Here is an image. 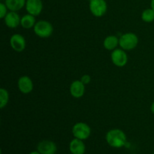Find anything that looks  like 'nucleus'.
<instances>
[{
    "instance_id": "0eeeda50",
    "label": "nucleus",
    "mask_w": 154,
    "mask_h": 154,
    "mask_svg": "<svg viewBox=\"0 0 154 154\" xmlns=\"http://www.w3.org/2000/svg\"><path fill=\"white\" fill-rule=\"evenodd\" d=\"M9 42L11 48L17 53L23 52L25 50L26 45L25 38L20 34H14L10 38Z\"/></svg>"
},
{
    "instance_id": "6ab92c4d",
    "label": "nucleus",
    "mask_w": 154,
    "mask_h": 154,
    "mask_svg": "<svg viewBox=\"0 0 154 154\" xmlns=\"http://www.w3.org/2000/svg\"><path fill=\"white\" fill-rule=\"evenodd\" d=\"M8 8L5 3H0V18L1 19H4L5 17L8 14Z\"/></svg>"
},
{
    "instance_id": "ddd939ff",
    "label": "nucleus",
    "mask_w": 154,
    "mask_h": 154,
    "mask_svg": "<svg viewBox=\"0 0 154 154\" xmlns=\"http://www.w3.org/2000/svg\"><path fill=\"white\" fill-rule=\"evenodd\" d=\"M69 151L72 154H84L86 146L84 141L78 138H74L69 143Z\"/></svg>"
},
{
    "instance_id": "f03ea898",
    "label": "nucleus",
    "mask_w": 154,
    "mask_h": 154,
    "mask_svg": "<svg viewBox=\"0 0 154 154\" xmlns=\"http://www.w3.org/2000/svg\"><path fill=\"white\" fill-rule=\"evenodd\" d=\"M34 33L39 38H47L51 37L54 32V26L48 20H38L36 22L35 25L33 27Z\"/></svg>"
},
{
    "instance_id": "4468645a",
    "label": "nucleus",
    "mask_w": 154,
    "mask_h": 154,
    "mask_svg": "<svg viewBox=\"0 0 154 154\" xmlns=\"http://www.w3.org/2000/svg\"><path fill=\"white\" fill-rule=\"evenodd\" d=\"M26 0H5V4L11 11H17L21 10L26 5Z\"/></svg>"
},
{
    "instance_id": "1a4fd4ad",
    "label": "nucleus",
    "mask_w": 154,
    "mask_h": 154,
    "mask_svg": "<svg viewBox=\"0 0 154 154\" xmlns=\"http://www.w3.org/2000/svg\"><path fill=\"white\" fill-rule=\"evenodd\" d=\"M37 150H38L41 154H55L57 151V147L54 141L43 140L38 144Z\"/></svg>"
},
{
    "instance_id": "4be33fe9",
    "label": "nucleus",
    "mask_w": 154,
    "mask_h": 154,
    "mask_svg": "<svg viewBox=\"0 0 154 154\" xmlns=\"http://www.w3.org/2000/svg\"><path fill=\"white\" fill-rule=\"evenodd\" d=\"M150 8L154 11V0H151L150 1Z\"/></svg>"
},
{
    "instance_id": "9d476101",
    "label": "nucleus",
    "mask_w": 154,
    "mask_h": 154,
    "mask_svg": "<svg viewBox=\"0 0 154 154\" xmlns=\"http://www.w3.org/2000/svg\"><path fill=\"white\" fill-rule=\"evenodd\" d=\"M17 87L23 94H29L32 91L34 85L31 78L26 75H24L18 79Z\"/></svg>"
},
{
    "instance_id": "aec40b11",
    "label": "nucleus",
    "mask_w": 154,
    "mask_h": 154,
    "mask_svg": "<svg viewBox=\"0 0 154 154\" xmlns=\"http://www.w3.org/2000/svg\"><path fill=\"white\" fill-rule=\"evenodd\" d=\"M81 81L84 84H90V81H91V77L90 75H82L81 78Z\"/></svg>"
},
{
    "instance_id": "a878e982",
    "label": "nucleus",
    "mask_w": 154,
    "mask_h": 154,
    "mask_svg": "<svg viewBox=\"0 0 154 154\" xmlns=\"http://www.w3.org/2000/svg\"><path fill=\"white\" fill-rule=\"evenodd\" d=\"M71 154H72V153H71Z\"/></svg>"
},
{
    "instance_id": "412c9836",
    "label": "nucleus",
    "mask_w": 154,
    "mask_h": 154,
    "mask_svg": "<svg viewBox=\"0 0 154 154\" xmlns=\"http://www.w3.org/2000/svg\"><path fill=\"white\" fill-rule=\"evenodd\" d=\"M150 111H151V112L154 114V102L151 104V106H150Z\"/></svg>"
},
{
    "instance_id": "7ed1b4c3",
    "label": "nucleus",
    "mask_w": 154,
    "mask_h": 154,
    "mask_svg": "<svg viewBox=\"0 0 154 154\" xmlns=\"http://www.w3.org/2000/svg\"><path fill=\"white\" fill-rule=\"evenodd\" d=\"M138 45V37L133 32H126L119 38V46L124 51H132Z\"/></svg>"
},
{
    "instance_id": "9b49d317",
    "label": "nucleus",
    "mask_w": 154,
    "mask_h": 154,
    "mask_svg": "<svg viewBox=\"0 0 154 154\" xmlns=\"http://www.w3.org/2000/svg\"><path fill=\"white\" fill-rule=\"evenodd\" d=\"M69 92L72 97L80 99L83 97L85 93V84H83L81 80L74 81L69 87Z\"/></svg>"
},
{
    "instance_id": "f257e3e1",
    "label": "nucleus",
    "mask_w": 154,
    "mask_h": 154,
    "mask_svg": "<svg viewBox=\"0 0 154 154\" xmlns=\"http://www.w3.org/2000/svg\"><path fill=\"white\" fill-rule=\"evenodd\" d=\"M105 140L107 144L114 148H121L127 142L126 135L120 129H113L108 131L105 135Z\"/></svg>"
},
{
    "instance_id": "f8f14e48",
    "label": "nucleus",
    "mask_w": 154,
    "mask_h": 154,
    "mask_svg": "<svg viewBox=\"0 0 154 154\" xmlns=\"http://www.w3.org/2000/svg\"><path fill=\"white\" fill-rule=\"evenodd\" d=\"M21 17L17 11H9L4 18L5 24L10 29H15L20 25Z\"/></svg>"
},
{
    "instance_id": "393cba45",
    "label": "nucleus",
    "mask_w": 154,
    "mask_h": 154,
    "mask_svg": "<svg viewBox=\"0 0 154 154\" xmlns=\"http://www.w3.org/2000/svg\"><path fill=\"white\" fill-rule=\"evenodd\" d=\"M152 154H154V153H152Z\"/></svg>"
},
{
    "instance_id": "6e6552de",
    "label": "nucleus",
    "mask_w": 154,
    "mask_h": 154,
    "mask_svg": "<svg viewBox=\"0 0 154 154\" xmlns=\"http://www.w3.org/2000/svg\"><path fill=\"white\" fill-rule=\"evenodd\" d=\"M25 8L28 14L38 16L43 10V2L42 0H26Z\"/></svg>"
},
{
    "instance_id": "423d86ee",
    "label": "nucleus",
    "mask_w": 154,
    "mask_h": 154,
    "mask_svg": "<svg viewBox=\"0 0 154 154\" xmlns=\"http://www.w3.org/2000/svg\"><path fill=\"white\" fill-rule=\"evenodd\" d=\"M111 59L113 64L119 68L124 67L128 63V55L122 48H117L111 52Z\"/></svg>"
},
{
    "instance_id": "5701e85b",
    "label": "nucleus",
    "mask_w": 154,
    "mask_h": 154,
    "mask_svg": "<svg viewBox=\"0 0 154 154\" xmlns=\"http://www.w3.org/2000/svg\"><path fill=\"white\" fill-rule=\"evenodd\" d=\"M29 154H41L38 150H33V151L30 152Z\"/></svg>"
},
{
    "instance_id": "2eb2a0df",
    "label": "nucleus",
    "mask_w": 154,
    "mask_h": 154,
    "mask_svg": "<svg viewBox=\"0 0 154 154\" xmlns=\"http://www.w3.org/2000/svg\"><path fill=\"white\" fill-rule=\"evenodd\" d=\"M103 46L108 51H113L119 46V38L115 35H108L103 42Z\"/></svg>"
},
{
    "instance_id": "39448f33",
    "label": "nucleus",
    "mask_w": 154,
    "mask_h": 154,
    "mask_svg": "<svg viewBox=\"0 0 154 154\" xmlns=\"http://www.w3.org/2000/svg\"><path fill=\"white\" fill-rule=\"evenodd\" d=\"M89 8L93 16L96 17H101L106 13L108 5L105 0H90Z\"/></svg>"
},
{
    "instance_id": "dca6fc26",
    "label": "nucleus",
    "mask_w": 154,
    "mask_h": 154,
    "mask_svg": "<svg viewBox=\"0 0 154 154\" xmlns=\"http://www.w3.org/2000/svg\"><path fill=\"white\" fill-rule=\"evenodd\" d=\"M35 23V17L33 16V15L27 14L23 15L21 17L20 26L26 29H29L33 28Z\"/></svg>"
},
{
    "instance_id": "f3484780",
    "label": "nucleus",
    "mask_w": 154,
    "mask_h": 154,
    "mask_svg": "<svg viewBox=\"0 0 154 154\" xmlns=\"http://www.w3.org/2000/svg\"><path fill=\"white\" fill-rule=\"evenodd\" d=\"M141 20L145 23H152L154 21V11L151 8L143 11L141 13Z\"/></svg>"
},
{
    "instance_id": "20e7f679",
    "label": "nucleus",
    "mask_w": 154,
    "mask_h": 154,
    "mask_svg": "<svg viewBox=\"0 0 154 154\" xmlns=\"http://www.w3.org/2000/svg\"><path fill=\"white\" fill-rule=\"evenodd\" d=\"M72 132L75 138L85 141L90 137L91 128L87 123H84V122H78L73 126Z\"/></svg>"
},
{
    "instance_id": "b1692460",
    "label": "nucleus",
    "mask_w": 154,
    "mask_h": 154,
    "mask_svg": "<svg viewBox=\"0 0 154 154\" xmlns=\"http://www.w3.org/2000/svg\"><path fill=\"white\" fill-rule=\"evenodd\" d=\"M132 154H136V153H132Z\"/></svg>"
},
{
    "instance_id": "a211bd4d",
    "label": "nucleus",
    "mask_w": 154,
    "mask_h": 154,
    "mask_svg": "<svg viewBox=\"0 0 154 154\" xmlns=\"http://www.w3.org/2000/svg\"><path fill=\"white\" fill-rule=\"evenodd\" d=\"M9 102V93L5 88L0 89V108H5Z\"/></svg>"
}]
</instances>
